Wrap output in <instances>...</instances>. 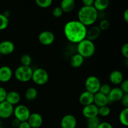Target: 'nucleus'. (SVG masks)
<instances>
[{
    "mask_svg": "<svg viewBox=\"0 0 128 128\" xmlns=\"http://www.w3.org/2000/svg\"><path fill=\"white\" fill-rule=\"evenodd\" d=\"M87 27L78 20H71L65 24L64 34L66 39L72 43H79L86 39Z\"/></svg>",
    "mask_w": 128,
    "mask_h": 128,
    "instance_id": "1",
    "label": "nucleus"
},
{
    "mask_svg": "<svg viewBox=\"0 0 128 128\" xmlns=\"http://www.w3.org/2000/svg\"><path fill=\"white\" fill-rule=\"evenodd\" d=\"M78 21L86 27L93 24L98 17V11L91 6H82L78 12Z\"/></svg>",
    "mask_w": 128,
    "mask_h": 128,
    "instance_id": "2",
    "label": "nucleus"
},
{
    "mask_svg": "<svg viewBox=\"0 0 128 128\" xmlns=\"http://www.w3.org/2000/svg\"><path fill=\"white\" fill-rule=\"evenodd\" d=\"M96 51L94 43L88 39H84L81 42L78 43V54L81 55L84 58H90L92 56Z\"/></svg>",
    "mask_w": 128,
    "mask_h": 128,
    "instance_id": "3",
    "label": "nucleus"
},
{
    "mask_svg": "<svg viewBox=\"0 0 128 128\" xmlns=\"http://www.w3.org/2000/svg\"><path fill=\"white\" fill-rule=\"evenodd\" d=\"M33 70L30 66H20L14 71L15 78L20 82H26L31 80Z\"/></svg>",
    "mask_w": 128,
    "mask_h": 128,
    "instance_id": "4",
    "label": "nucleus"
},
{
    "mask_svg": "<svg viewBox=\"0 0 128 128\" xmlns=\"http://www.w3.org/2000/svg\"><path fill=\"white\" fill-rule=\"evenodd\" d=\"M31 80L38 85H44L49 80V74L46 70L43 68H37L33 70Z\"/></svg>",
    "mask_w": 128,
    "mask_h": 128,
    "instance_id": "5",
    "label": "nucleus"
},
{
    "mask_svg": "<svg viewBox=\"0 0 128 128\" xmlns=\"http://www.w3.org/2000/svg\"><path fill=\"white\" fill-rule=\"evenodd\" d=\"M101 82L100 79L95 76H90L85 81V88L86 91L94 94L100 91Z\"/></svg>",
    "mask_w": 128,
    "mask_h": 128,
    "instance_id": "6",
    "label": "nucleus"
},
{
    "mask_svg": "<svg viewBox=\"0 0 128 128\" xmlns=\"http://www.w3.org/2000/svg\"><path fill=\"white\" fill-rule=\"evenodd\" d=\"M13 114L15 118L17 119L20 122L27 121L31 114L30 110L26 106L23 104H19L14 108Z\"/></svg>",
    "mask_w": 128,
    "mask_h": 128,
    "instance_id": "7",
    "label": "nucleus"
},
{
    "mask_svg": "<svg viewBox=\"0 0 128 128\" xmlns=\"http://www.w3.org/2000/svg\"><path fill=\"white\" fill-rule=\"evenodd\" d=\"M14 107L12 105L4 101L0 102V118L7 119L11 117L13 114Z\"/></svg>",
    "mask_w": 128,
    "mask_h": 128,
    "instance_id": "8",
    "label": "nucleus"
},
{
    "mask_svg": "<svg viewBox=\"0 0 128 128\" xmlns=\"http://www.w3.org/2000/svg\"><path fill=\"white\" fill-rule=\"evenodd\" d=\"M54 34L51 31H43L38 35V40L41 44L44 46H49L54 41Z\"/></svg>",
    "mask_w": 128,
    "mask_h": 128,
    "instance_id": "9",
    "label": "nucleus"
},
{
    "mask_svg": "<svg viewBox=\"0 0 128 128\" xmlns=\"http://www.w3.org/2000/svg\"><path fill=\"white\" fill-rule=\"evenodd\" d=\"M61 128H76L77 126L76 118L72 114H66L61 120Z\"/></svg>",
    "mask_w": 128,
    "mask_h": 128,
    "instance_id": "10",
    "label": "nucleus"
},
{
    "mask_svg": "<svg viewBox=\"0 0 128 128\" xmlns=\"http://www.w3.org/2000/svg\"><path fill=\"white\" fill-rule=\"evenodd\" d=\"M98 108H99L97 107L93 103L84 106L82 111V114L87 119L98 117Z\"/></svg>",
    "mask_w": 128,
    "mask_h": 128,
    "instance_id": "11",
    "label": "nucleus"
},
{
    "mask_svg": "<svg viewBox=\"0 0 128 128\" xmlns=\"http://www.w3.org/2000/svg\"><path fill=\"white\" fill-rule=\"evenodd\" d=\"M27 122L31 128H39L42 124L43 119L41 114L37 112H34L30 114Z\"/></svg>",
    "mask_w": 128,
    "mask_h": 128,
    "instance_id": "12",
    "label": "nucleus"
},
{
    "mask_svg": "<svg viewBox=\"0 0 128 128\" xmlns=\"http://www.w3.org/2000/svg\"><path fill=\"white\" fill-rule=\"evenodd\" d=\"M14 44L10 40H4L0 42V54L9 55L14 51Z\"/></svg>",
    "mask_w": 128,
    "mask_h": 128,
    "instance_id": "13",
    "label": "nucleus"
},
{
    "mask_svg": "<svg viewBox=\"0 0 128 128\" xmlns=\"http://www.w3.org/2000/svg\"><path fill=\"white\" fill-rule=\"evenodd\" d=\"M124 94V93L122 92V90L120 89V88L115 87L113 88H111L110 93L108 95L109 102L120 101Z\"/></svg>",
    "mask_w": 128,
    "mask_h": 128,
    "instance_id": "14",
    "label": "nucleus"
},
{
    "mask_svg": "<svg viewBox=\"0 0 128 128\" xmlns=\"http://www.w3.org/2000/svg\"><path fill=\"white\" fill-rule=\"evenodd\" d=\"M12 76V71L10 67L8 66H2L0 67V82H8Z\"/></svg>",
    "mask_w": 128,
    "mask_h": 128,
    "instance_id": "15",
    "label": "nucleus"
},
{
    "mask_svg": "<svg viewBox=\"0 0 128 128\" xmlns=\"http://www.w3.org/2000/svg\"><path fill=\"white\" fill-rule=\"evenodd\" d=\"M108 102V98L106 95L100 92H98L94 94L93 104H94L97 107L100 108L102 106H107Z\"/></svg>",
    "mask_w": 128,
    "mask_h": 128,
    "instance_id": "16",
    "label": "nucleus"
},
{
    "mask_svg": "<svg viewBox=\"0 0 128 128\" xmlns=\"http://www.w3.org/2000/svg\"><path fill=\"white\" fill-rule=\"evenodd\" d=\"M79 101L83 106L91 104L93 103L94 94L91 93L87 91H84L80 96Z\"/></svg>",
    "mask_w": 128,
    "mask_h": 128,
    "instance_id": "17",
    "label": "nucleus"
},
{
    "mask_svg": "<svg viewBox=\"0 0 128 128\" xmlns=\"http://www.w3.org/2000/svg\"><path fill=\"white\" fill-rule=\"evenodd\" d=\"M101 32V31L100 28L98 27V26H91L89 30H87L86 38L90 40V41H93L100 36Z\"/></svg>",
    "mask_w": 128,
    "mask_h": 128,
    "instance_id": "18",
    "label": "nucleus"
},
{
    "mask_svg": "<svg viewBox=\"0 0 128 128\" xmlns=\"http://www.w3.org/2000/svg\"><path fill=\"white\" fill-rule=\"evenodd\" d=\"M123 74L121 71H118V70H114L110 73V81L113 84H120L123 81Z\"/></svg>",
    "mask_w": 128,
    "mask_h": 128,
    "instance_id": "19",
    "label": "nucleus"
},
{
    "mask_svg": "<svg viewBox=\"0 0 128 128\" xmlns=\"http://www.w3.org/2000/svg\"><path fill=\"white\" fill-rule=\"evenodd\" d=\"M21 100V96L17 91H11L8 92L6 98V101L11 104V105H15L19 103Z\"/></svg>",
    "mask_w": 128,
    "mask_h": 128,
    "instance_id": "20",
    "label": "nucleus"
},
{
    "mask_svg": "<svg viewBox=\"0 0 128 128\" xmlns=\"http://www.w3.org/2000/svg\"><path fill=\"white\" fill-rule=\"evenodd\" d=\"M60 7L63 12H70L74 8L75 1L74 0H62Z\"/></svg>",
    "mask_w": 128,
    "mask_h": 128,
    "instance_id": "21",
    "label": "nucleus"
},
{
    "mask_svg": "<svg viewBox=\"0 0 128 128\" xmlns=\"http://www.w3.org/2000/svg\"><path fill=\"white\" fill-rule=\"evenodd\" d=\"M84 58L80 54L78 53L75 54L71 57V60H70V64L72 67L78 68L82 66L84 62Z\"/></svg>",
    "mask_w": 128,
    "mask_h": 128,
    "instance_id": "22",
    "label": "nucleus"
},
{
    "mask_svg": "<svg viewBox=\"0 0 128 128\" xmlns=\"http://www.w3.org/2000/svg\"><path fill=\"white\" fill-rule=\"evenodd\" d=\"M110 4L109 0H95L93 6L98 11H101L106 10Z\"/></svg>",
    "mask_w": 128,
    "mask_h": 128,
    "instance_id": "23",
    "label": "nucleus"
},
{
    "mask_svg": "<svg viewBox=\"0 0 128 128\" xmlns=\"http://www.w3.org/2000/svg\"><path fill=\"white\" fill-rule=\"evenodd\" d=\"M38 96V91L35 88L31 87L26 90L25 92V98L28 101H33Z\"/></svg>",
    "mask_w": 128,
    "mask_h": 128,
    "instance_id": "24",
    "label": "nucleus"
},
{
    "mask_svg": "<svg viewBox=\"0 0 128 128\" xmlns=\"http://www.w3.org/2000/svg\"><path fill=\"white\" fill-rule=\"evenodd\" d=\"M128 108H124L121 111L119 116V120L122 125L124 126H128Z\"/></svg>",
    "mask_w": 128,
    "mask_h": 128,
    "instance_id": "25",
    "label": "nucleus"
},
{
    "mask_svg": "<svg viewBox=\"0 0 128 128\" xmlns=\"http://www.w3.org/2000/svg\"><path fill=\"white\" fill-rule=\"evenodd\" d=\"M100 120L98 117L88 119L87 127L88 128H98L100 124Z\"/></svg>",
    "mask_w": 128,
    "mask_h": 128,
    "instance_id": "26",
    "label": "nucleus"
},
{
    "mask_svg": "<svg viewBox=\"0 0 128 128\" xmlns=\"http://www.w3.org/2000/svg\"><path fill=\"white\" fill-rule=\"evenodd\" d=\"M20 61L22 64V66H30V64L32 61L31 56L28 54H24L21 56L20 58Z\"/></svg>",
    "mask_w": 128,
    "mask_h": 128,
    "instance_id": "27",
    "label": "nucleus"
},
{
    "mask_svg": "<svg viewBox=\"0 0 128 128\" xmlns=\"http://www.w3.org/2000/svg\"><path fill=\"white\" fill-rule=\"evenodd\" d=\"M111 113V109L108 106H104L98 108V115L102 117L108 116Z\"/></svg>",
    "mask_w": 128,
    "mask_h": 128,
    "instance_id": "28",
    "label": "nucleus"
},
{
    "mask_svg": "<svg viewBox=\"0 0 128 128\" xmlns=\"http://www.w3.org/2000/svg\"><path fill=\"white\" fill-rule=\"evenodd\" d=\"M9 20L3 14H0V30H4L8 26Z\"/></svg>",
    "mask_w": 128,
    "mask_h": 128,
    "instance_id": "29",
    "label": "nucleus"
},
{
    "mask_svg": "<svg viewBox=\"0 0 128 128\" xmlns=\"http://www.w3.org/2000/svg\"><path fill=\"white\" fill-rule=\"evenodd\" d=\"M52 2V1L51 0H36V4L42 8L50 7Z\"/></svg>",
    "mask_w": 128,
    "mask_h": 128,
    "instance_id": "30",
    "label": "nucleus"
},
{
    "mask_svg": "<svg viewBox=\"0 0 128 128\" xmlns=\"http://www.w3.org/2000/svg\"><path fill=\"white\" fill-rule=\"evenodd\" d=\"M111 90V87L110 86V85H109L108 84L104 83V84H101L99 92H101V93L108 96V94L110 93Z\"/></svg>",
    "mask_w": 128,
    "mask_h": 128,
    "instance_id": "31",
    "label": "nucleus"
},
{
    "mask_svg": "<svg viewBox=\"0 0 128 128\" xmlns=\"http://www.w3.org/2000/svg\"><path fill=\"white\" fill-rule=\"evenodd\" d=\"M110 26V22L107 20H102L100 21V24L98 27L101 30V31H106L108 29H109Z\"/></svg>",
    "mask_w": 128,
    "mask_h": 128,
    "instance_id": "32",
    "label": "nucleus"
},
{
    "mask_svg": "<svg viewBox=\"0 0 128 128\" xmlns=\"http://www.w3.org/2000/svg\"><path fill=\"white\" fill-rule=\"evenodd\" d=\"M52 15H53L54 17L55 18H60L61 17V16L63 14V11H62V10L61 9L60 7H56L53 9L52 12Z\"/></svg>",
    "mask_w": 128,
    "mask_h": 128,
    "instance_id": "33",
    "label": "nucleus"
},
{
    "mask_svg": "<svg viewBox=\"0 0 128 128\" xmlns=\"http://www.w3.org/2000/svg\"><path fill=\"white\" fill-rule=\"evenodd\" d=\"M7 91L3 87L0 86V102L6 101V95H7Z\"/></svg>",
    "mask_w": 128,
    "mask_h": 128,
    "instance_id": "34",
    "label": "nucleus"
},
{
    "mask_svg": "<svg viewBox=\"0 0 128 128\" xmlns=\"http://www.w3.org/2000/svg\"><path fill=\"white\" fill-rule=\"evenodd\" d=\"M120 89L122 90V92L124 94H128V80H123L121 83V87Z\"/></svg>",
    "mask_w": 128,
    "mask_h": 128,
    "instance_id": "35",
    "label": "nucleus"
},
{
    "mask_svg": "<svg viewBox=\"0 0 128 128\" xmlns=\"http://www.w3.org/2000/svg\"><path fill=\"white\" fill-rule=\"evenodd\" d=\"M121 52L125 58H128V43L124 44L121 49Z\"/></svg>",
    "mask_w": 128,
    "mask_h": 128,
    "instance_id": "36",
    "label": "nucleus"
},
{
    "mask_svg": "<svg viewBox=\"0 0 128 128\" xmlns=\"http://www.w3.org/2000/svg\"><path fill=\"white\" fill-rule=\"evenodd\" d=\"M121 101L124 108H128V94H124L123 95Z\"/></svg>",
    "mask_w": 128,
    "mask_h": 128,
    "instance_id": "37",
    "label": "nucleus"
},
{
    "mask_svg": "<svg viewBox=\"0 0 128 128\" xmlns=\"http://www.w3.org/2000/svg\"><path fill=\"white\" fill-rule=\"evenodd\" d=\"M98 128H114L113 126L110 123L108 122H100V125H99Z\"/></svg>",
    "mask_w": 128,
    "mask_h": 128,
    "instance_id": "38",
    "label": "nucleus"
},
{
    "mask_svg": "<svg viewBox=\"0 0 128 128\" xmlns=\"http://www.w3.org/2000/svg\"><path fill=\"white\" fill-rule=\"evenodd\" d=\"M82 3L83 4V6H93L94 0H82Z\"/></svg>",
    "mask_w": 128,
    "mask_h": 128,
    "instance_id": "39",
    "label": "nucleus"
},
{
    "mask_svg": "<svg viewBox=\"0 0 128 128\" xmlns=\"http://www.w3.org/2000/svg\"><path fill=\"white\" fill-rule=\"evenodd\" d=\"M18 128H31L27 121H24V122H21V123H20Z\"/></svg>",
    "mask_w": 128,
    "mask_h": 128,
    "instance_id": "40",
    "label": "nucleus"
},
{
    "mask_svg": "<svg viewBox=\"0 0 128 128\" xmlns=\"http://www.w3.org/2000/svg\"><path fill=\"white\" fill-rule=\"evenodd\" d=\"M21 122H20V121H19V120H18L17 119L15 118L14 120H12V126H13V127H14V128H18Z\"/></svg>",
    "mask_w": 128,
    "mask_h": 128,
    "instance_id": "41",
    "label": "nucleus"
},
{
    "mask_svg": "<svg viewBox=\"0 0 128 128\" xmlns=\"http://www.w3.org/2000/svg\"><path fill=\"white\" fill-rule=\"evenodd\" d=\"M123 16H124V19L125 21H126V22H128V9H126V10H125L124 12Z\"/></svg>",
    "mask_w": 128,
    "mask_h": 128,
    "instance_id": "42",
    "label": "nucleus"
},
{
    "mask_svg": "<svg viewBox=\"0 0 128 128\" xmlns=\"http://www.w3.org/2000/svg\"><path fill=\"white\" fill-rule=\"evenodd\" d=\"M0 128H2L1 126H0Z\"/></svg>",
    "mask_w": 128,
    "mask_h": 128,
    "instance_id": "43",
    "label": "nucleus"
},
{
    "mask_svg": "<svg viewBox=\"0 0 128 128\" xmlns=\"http://www.w3.org/2000/svg\"></svg>",
    "mask_w": 128,
    "mask_h": 128,
    "instance_id": "44",
    "label": "nucleus"
}]
</instances>
